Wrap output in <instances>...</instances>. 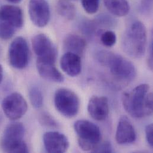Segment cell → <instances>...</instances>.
Returning <instances> with one entry per match:
<instances>
[{
  "mask_svg": "<svg viewBox=\"0 0 153 153\" xmlns=\"http://www.w3.org/2000/svg\"><path fill=\"white\" fill-rule=\"evenodd\" d=\"M74 127L78 137V145L82 150L92 152L101 142L100 129L94 123L86 120H79L75 122Z\"/></svg>",
  "mask_w": 153,
  "mask_h": 153,
  "instance_id": "5",
  "label": "cell"
},
{
  "mask_svg": "<svg viewBox=\"0 0 153 153\" xmlns=\"http://www.w3.org/2000/svg\"><path fill=\"white\" fill-rule=\"evenodd\" d=\"M84 10L89 14L96 13L100 6V0H81Z\"/></svg>",
  "mask_w": 153,
  "mask_h": 153,
  "instance_id": "24",
  "label": "cell"
},
{
  "mask_svg": "<svg viewBox=\"0 0 153 153\" xmlns=\"http://www.w3.org/2000/svg\"><path fill=\"white\" fill-rule=\"evenodd\" d=\"M116 141L120 145L134 143L137 139L135 129L126 116H122L117 126Z\"/></svg>",
  "mask_w": 153,
  "mask_h": 153,
  "instance_id": "14",
  "label": "cell"
},
{
  "mask_svg": "<svg viewBox=\"0 0 153 153\" xmlns=\"http://www.w3.org/2000/svg\"><path fill=\"white\" fill-rule=\"evenodd\" d=\"M104 4L110 13L115 16H125L130 11L128 0H104Z\"/></svg>",
  "mask_w": 153,
  "mask_h": 153,
  "instance_id": "18",
  "label": "cell"
},
{
  "mask_svg": "<svg viewBox=\"0 0 153 153\" xmlns=\"http://www.w3.org/2000/svg\"><path fill=\"white\" fill-rule=\"evenodd\" d=\"M98 28H111L117 25L116 20L111 15L106 13H101L98 15L94 20Z\"/></svg>",
  "mask_w": 153,
  "mask_h": 153,
  "instance_id": "21",
  "label": "cell"
},
{
  "mask_svg": "<svg viewBox=\"0 0 153 153\" xmlns=\"http://www.w3.org/2000/svg\"><path fill=\"white\" fill-rule=\"evenodd\" d=\"M149 55L148 58V65L150 68H153V40L152 39L150 44L149 50Z\"/></svg>",
  "mask_w": 153,
  "mask_h": 153,
  "instance_id": "29",
  "label": "cell"
},
{
  "mask_svg": "<svg viewBox=\"0 0 153 153\" xmlns=\"http://www.w3.org/2000/svg\"><path fill=\"white\" fill-rule=\"evenodd\" d=\"M153 0H141L140 10L143 14L149 15L152 13L153 11Z\"/></svg>",
  "mask_w": 153,
  "mask_h": 153,
  "instance_id": "27",
  "label": "cell"
},
{
  "mask_svg": "<svg viewBox=\"0 0 153 153\" xmlns=\"http://www.w3.org/2000/svg\"><path fill=\"white\" fill-rule=\"evenodd\" d=\"M7 1L11 2V3H13V4H17L19 3L20 2H21L22 0H7Z\"/></svg>",
  "mask_w": 153,
  "mask_h": 153,
  "instance_id": "31",
  "label": "cell"
},
{
  "mask_svg": "<svg viewBox=\"0 0 153 153\" xmlns=\"http://www.w3.org/2000/svg\"><path fill=\"white\" fill-rule=\"evenodd\" d=\"M39 122L43 126L51 128H56L58 124L54 119L48 113L44 112L39 116Z\"/></svg>",
  "mask_w": 153,
  "mask_h": 153,
  "instance_id": "25",
  "label": "cell"
},
{
  "mask_svg": "<svg viewBox=\"0 0 153 153\" xmlns=\"http://www.w3.org/2000/svg\"><path fill=\"white\" fill-rule=\"evenodd\" d=\"M2 108L7 117L16 120L25 114L27 110V104L20 94L13 92L3 100Z\"/></svg>",
  "mask_w": 153,
  "mask_h": 153,
  "instance_id": "8",
  "label": "cell"
},
{
  "mask_svg": "<svg viewBox=\"0 0 153 153\" xmlns=\"http://www.w3.org/2000/svg\"><path fill=\"white\" fill-rule=\"evenodd\" d=\"M28 13L33 24L39 27L47 26L51 17L50 8L47 0H29Z\"/></svg>",
  "mask_w": 153,
  "mask_h": 153,
  "instance_id": "11",
  "label": "cell"
},
{
  "mask_svg": "<svg viewBox=\"0 0 153 153\" xmlns=\"http://www.w3.org/2000/svg\"><path fill=\"white\" fill-rule=\"evenodd\" d=\"M32 48L38 59L55 63L57 57V50L52 41L45 34L35 35L32 40Z\"/></svg>",
  "mask_w": 153,
  "mask_h": 153,
  "instance_id": "9",
  "label": "cell"
},
{
  "mask_svg": "<svg viewBox=\"0 0 153 153\" xmlns=\"http://www.w3.org/2000/svg\"><path fill=\"white\" fill-rule=\"evenodd\" d=\"M54 105L57 110L67 118L76 116L80 108V100L76 94L66 88H60L54 95Z\"/></svg>",
  "mask_w": 153,
  "mask_h": 153,
  "instance_id": "6",
  "label": "cell"
},
{
  "mask_svg": "<svg viewBox=\"0 0 153 153\" xmlns=\"http://www.w3.org/2000/svg\"><path fill=\"white\" fill-rule=\"evenodd\" d=\"M36 68L39 75L47 80L62 83L65 80L63 75L56 68L55 63L37 59Z\"/></svg>",
  "mask_w": 153,
  "mask_h": 153,
  "instance_id": "15",
  "label": "cell"
},
{
  "mask_svg": "<svg viewBox=\"0 0 153 153\" xmlns=\"http://www.w3.org/2000/svg\"><path fill=\"white\" fill-rule=\"evenodd\" d=\"M8 60L10 65L17 69L25 68L29 61V48L26 40L19 36L11 43L8 48Z\"/></svg>",
  "mask_w": 153,
  "mask_h": 153,
  "instance_id": "7",
  "label": "cell"
},
{
  "mask_svg": "<svg viewBox=\"0 0 153 153\" xmlns=\"http://www.w3.org/2000/svg\"><path fill=\"white\" fill-rule=\"evenodd\" d=\"M24 23L22 10L19 7L5 5L0 8V38L8 40L11 38Z\"/></svg>",
  "mask_w": 153,
  "mask_h": 153,
  "instance_id": "4",
  "label": "cell"
},
{
  "mask_svg": "<svg viewBox=\"0 0 153 153\" xmlns=\"http://www.w3.org/2000/svg\"><path fill=\"white\" fill-rule=\"evenodd\" d=\"M97 61L103 66L108 68L113 76L124 82H131L137 76L134 65L123 56L105 50L96 53Z\"/></svg>",
  "mask_w": 153,
  "mask_h": 153,
  "instance_id": "2",
  "label": "cell"
},
{
  "mask_svg": "<svg viewBox=\"0 0 153 153\" xmlns=\"http://www.w3.org/2000/svg\"><path fill=\"white\" fill-rule=\"evenodd\" d=\"M29 97L32 106L35 108L42 107L44 102V97L41 91L36 86H32L29 91Z\"/></svg>",
  "mask_w": 153,
  "mask_h": 153,
  "instance_id": "22",
  "label": "cell"
},
{
  "mask_svg": "<svg viewBox=\"0 0 153 153\" xmlns=\"http://www.w3.org/2000/svg\"><path fill=\"white\" fill-rule=\"evenodd\" d=\"M100 40L104 46L107 47H111L116 43V35L114 32L108 30L101 34Z\"/></svg>",
  "mask_w": 153,
  "mask_h": 153,
  "instance_id": "23",
  "label": "cell"
},
{
  "mask_svg": "<svg viewBox=\"0 0 153 153\" xmlns=\"http://www.w3.org/2000/svg\"><path fill=\"white\" fill-rule=\"evenodd\" d=\"M45 150L50 153H64L69 147L68 138L64 134L56 131L47 132L43 136Z\"/></svg>",
  "mask_w": 153,
  "mask_h": 153,
  "instance_id": "12",
  "label": "cell"
},
{
  "mask_svg": "<svg viewBox=\"0 0 153 153\" xmlns=\"http://www.w3.org/2000/svg\"><path fill=\"white\" fill-rule=\"evenodd\" d=\"M87 109L92 119L97 121H103L108 116V100L105 97L94 95L89 100Z\"/></svg>",
  "mask_w": 153,
  "mask_h": 153,
  "instance_id": "13",
  "label": "cell"
},
{
  "mask_svg": "<svg viewBox=\"0 0 153 153\" xmlns=\"http://www.w3.org/2000/svg\"><path fill=\"white\" fill-rule=\"evenodd\" d=\"M80 29L88 38H92L100 31L94 20L88 19H85L80 23Z\"/></svg>",
  "mask_w": 153,
  "mask_h": 153,
  "instance_id": "20",
  "label": "cell"
},
{
  "mask_svg": "<svg viewBox=\"0 0 153 153\" xmlns=\"http://www.w3.org/2000/svg\"><path fill=\"white\" fill-rule=\"evenodd\" d=\"M57 11L63 18L73 20L76 14V8L71 0H58L57 2Z\"/></svg>",
  "mask_w": 153,
  "mask_h": 153,
  "instance_id": "19",
  "label": "cell"
},
{
  "mask_svg": "<svg viewBox=\"0 0 153 153\" xmlns=\"http://www.w3.org/2000/svg\"><path fill=\"white\" fill-rule=\"evenodd\" d=\"M146 137L149 145L153 148V125L149 124L146 128Z\"/></svg>",
  "mask_w": 153,
  "mask_h": 153,
  "instance_id": "28",
  "label": "cell"
},
{
  "mask_svg": "<svg viewBox=\"0 0 153 153\" xmlns=\"http://www.w3.org/2000/svg\"><path fill=\"white\" fill-rule=\"evenodd\" d=\"M25 129L22 123L12 122L5 128L1 141V148L4 152L11 153L13 149L23 141Z\"/></svg>",
  "mask_w": 153,
  "mask_h": 153,
  "instance_id": "10",
  "label": "cell"
},
{
  "mask_svg": "<svg viewBox=\"0 0 153 153\" xmlns=\"http://www.w3.org/2000/svg\"><path fill=\"white\" fill-rule=\"evenodd\" d=\"M63 48L66 53H72L80 57L85 53L86 42L82 36L76 34H69L63 41Z\"/></svg>",
  "mask_w": 153,
  "mask_h": 153,
  "instance_id": "17",
  "label": "cell"
},
{
  "mask_svg": "<svg viewBox=\"0 0 153 153\" xmlns=\"http://www.w3.org/2000/svg\"><path fill=\"white\" fill-rule=\"evenodd\" d=\"M3 78V68L2 66L0 65V83L1 82Z\"/></svg>",
  "mask_w": 153,
  "mask_h": 153,
  "instance_id": "30",
  "label": "cell"
},
{
  "mask_svg": "<svg viewBox=\"0 0 153 153\" xmlns=\"http://www.w3.org/2000/svg\"><path fill=\"white\" fill-rule=\"evenodd\" d=\"M74 1H76V0H74Z\"/></svg>",
  "mask_w": 153,
  "mask_h": 153,
  "instance_id": "32",
  "label": "cell"
},
{
  "mask_svg": "<svg viewBox=\"0 0 153 153\" xmlns=\"http://www.w3.org/2000/svg\"><path fill=\"white\" fill-rule=\"evenodd\" d=\"M150 88L149 85L144 83L123 95V107L132 117L141 119L153 114V93Z\"/></svg>",
  "mask_w": 153,
  "mask_h": 153,
  "instance_id": "1",
  "label": "cell"
},
{
  "mask_svg": "<svg viewBox=\"0 0 153 153\" xmlns=\"http://www.w3.org/2000/svg\"><path fill=\"white\" fill-rule=\"evenodd\" d=\"M147 41L145 25L140 20H135L130 23L123 33L122 39V49L131 57L141 58L146 53Z\"/></svg>",
  "mask_w": 153,
  "mask_h": 153,
  "instance_id": "3",
  "label": "cell"
},
{
  "mask_svg": "<svg viewBox=\"0 0 153 153\" xmlns=\"http://www.w3.org/2000/svg\"><path fill=\"white\" fill-rule=\"evenodd\" d=\"M93 153H111L113 152L111 144L108 141L99 143L92 150Z\"/></svg>",
  "mask_w": 153,
  "mask_h": 153,
  "instance_id": "26",
  "label": "cell"
},
{
  "mask_svg": "<svg viewBox=\"0 0 153 153\" xmlns=\"http://www.w3.org/2000/svg\"><path fill=\"white\" fill-rule=\"evenodd\" d=\"M60 66L63 71L71 77L78 76L82 71L81 58L72 53H66L60 60Z\"/></svg>",
  "mask_w": 153,
  "mask_h": 153,
  "instance_id": "16",
  "label": "cell"
}]
</instances>
